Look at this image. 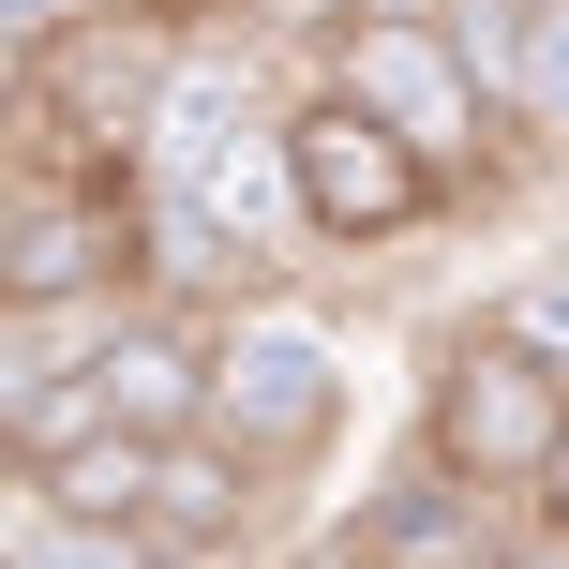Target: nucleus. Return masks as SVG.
Listing matches in <instances>:
<instances>
[{"label":"nucleus","instance_id":"obj_1","mask_svg":"<svg viewBox=\"0 0 569 569\" xmlns=\"http://www.w3.org/2000/svg\"><path fill=\"white\" fill-rule=\"evenodd\" d=\"M284 180H300V240H330V256H390L435 210H465V180L435 166L420 136H390L375 106H345L330 76L284 106Z\"/></svg>","mask_w":569,"mask_h":569},{"label":"nucleus","instance_id":"obj_2","mask_svg":"<svg viewBox=\"0 0 569 569\" xmlns=\"http://www.w3.org/2000/svg\"><path fill=\"white\" fill-rule=\"evenodd\" d=\"M555 435H569V375L540 345H510L495 315H465V330L435 345V375H420V450L450 465V480H480V495H540Z\"/></svg>","mask_w":569,"mask_h":569},{"label":"nucleus","instance_id":"obj_3","mask_svg":"<svg viewBox=\"0 0 569 569\" xmlns=\"http://www.w3.org/2000/svg\"><path fill=\"white\" fill-rule=\"evenodd\" d=\"M210 435L256 450L270 480L330 465V435H345V345L315 330V315H256L240 300L226 330H210Z\"/></svg>","mask_w":569,"mask_h":569},{"label":"nucleus","instance_id":"obj_4","mask_svg":"<svg viewBox=\"0 0 569 569\" xmlns=\"http://www.w3.org/2000/svg\"><path fill=\"white\" fill-rule=\"evenodd\" d=\"M330 90H345V106H375L390 136H420L435 166L480 196V166H495V106H480V76L450 60V30H435V16H345V30H330Z\"/></svg>","mask_w":569,"mask_h":569},{"label":"nucleus","instance_id":"obj_5","mask_svg":"<svg viewBox=\"0 0 569 569\" xmlns=\"http://www.w3.org/2000/svg\"><path fill=\"white\" fill-rule=\"evenodd\" d=\"M90 405H106V435H150V450L210 435V330L166 315V300H136L106 330V360H90Z\"/></svg>","mask_w":569,"mask_h":569},{"label":"nucleus","instance_id":"obj_6","mask_svg":"<svg viewBox=\"0 0 569 569\" xmlns=\"http://www.w3.org/2000/svg\"><path fill=\"white\" fill-rule=\"evenodd\" d=\"M256 540H270V465L226 450V435H180L166 480H150V555H166V569H226Z\"/></svg>","mask_w":569,"mask_h":569},{"label":"nucleus","instance_id":"obj_7","mask_svg":"<svg viewBox=\"0 0 569 569\" xmlns=\"http://www.w3.org/2000/svg\"><path fill=\"white\" fill-rule=\"evenodd\" d=\"M345 540H360L375 569H495L510 540H495V495L480 480H450V465H405L390 495H360V525H345Z\"/></svg>","mask_w":569,"mask_h":569},{"label":"nucleus","instance_id":"obj_8","mask_svg":"<svg viewBox=\"0 0 569 569\" xmlns=\"http://www.w3.org/2000/svg\"><path fill=\"white\" fill-rule=\"evenodd\" d=\"M136 300H0V405H46V390H76L90 360H106V330Z\"/></svg>","mask_w":569,"mask_h":569},{"label":"nucleus","instance_id":"obj_9","mask_svg":"<svg viewBox=\"0 0 569 569\" xmlns=\"http://www.w3.org/2000/svg\"><path fill=\"white\" fill-rule=\"evenodd\" d=\"M150 480H166L150 435H76V450L30 465L16 495H46V510H76V525H136V540H150Z\"/></svg>","mask_w":569,"mask_h":569},{"label":"nucleus","instance_id":"obj_10","mask_svg":"<svg viewBox=\"0 0 569 569\" xmlns=\"http://www.w3.org/2000/svg\"><path fill=\"white\" fill-rule=\"evenodd\" d=\"M435 30H450V60L480 76V106L525 120V46H540V0H435Z\"/></svg>","mask_w":569,"mask_h":569},{"label":"nucleus","instance_id":"obj_11","mask_svg":"<svg viewBox=\"0 0 569 569\" xmlns=\"http://www.w3.org/2000/svg\"><path fill=\"white\" fill-rule=\"evenodd\" d=\"M0 569H166L136 540V525H76V510H46V495H16V525H0Z\"/></svg>","mask_w":569,"mask_h":569},{"label":"nucleus","instance_id":"obj_12","mask_svg":"<svg viewBox=\"0 0 569 569\" xmlns=\"http://www.w3.org/2000/svg\"><path fill=\"white\" fill-rule=\"evenodd\" d=\"M480 315H495V330H510V345H540V360L569 375V256H555V270H525V284H495Z\"/></svg>","mask_w":569,"mask_h":569},{"label":"nucleus","instance_id":"obj_13","mask_svg":"<svg viewBox=\"0 0 569 569\" xmlns=\"http://www.w3.org/2000/svg\"><path fill=\"white\" fill-rule=\"evenodd\" d=\"M525 136L569 150V0H540V46H525Z\"/></svg>","mask_w":569,"mask_h":569},{"label":"nucleus","instance_id":"obj_14","mask_svg":"<svg viewBox=\"0 0 569 569\" xmlns=\"http://www.w3.org/2000/svg\"><path fill=\"white\" fill-rule=\"evenodd\" d=\"M495 569H569V525H540V510H525V525H510V555H495Z\"/></svg>","mask_w":569,"mask_h":569},{"label":"nucleus","instance_id":"obj_15","mask_svg":"<svg viewBox=\"0 0 569 569\" xmlns=\"http://www.w3.org/2000/svg\"><path fill=\"white\" fill-rule=\"evenodd\" d=\"M540 525H569V435H555V465H540V495H525Z\"/></svg>","mask_w":569,"mask_h":569},{"label":"nucleus","instance_id":"obj_16","mask_svg":"<svg viewBox=\"0 0 569 569\" xmlns=\"http://www.w3.org/2000/svg\"><path fill=\"white\" fill-rule=\"evenodd\" d=\"M270 569H375L360 540H300V555H270Z\"/></svg>","mask_w":569,"mask_h":569}]
</instances>
